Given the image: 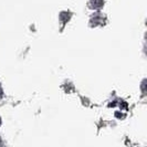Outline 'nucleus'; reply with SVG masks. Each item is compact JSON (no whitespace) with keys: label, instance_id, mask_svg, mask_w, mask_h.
<instances>
[{"label":"nucleus","instance_id":"1","mask_svg":"<svg viewBox=\"0 0 147 147\" xmlns=\"http://www.w3.org/2000/svg\"><path fill=\"white\" fill-rule=\"evenodd\" d=\"M93 5L94 8H100L103 5V0H93Z\"/></svg>","mask_w":147,"mask_h":147},{"label":"nucleus","instance_id":"2","mask_svg":"<svg viewBox=\"0 0 147 147\" xmlns=\"http://www.w3.org/2000/svg\"><path fill=\"white\" fill-rule=\"evenodd\" d=\"M1 97H2V90L0 88V100H1Z\"/></svg>","mask_w":147,"mask_h":147}]
</instances>
